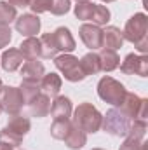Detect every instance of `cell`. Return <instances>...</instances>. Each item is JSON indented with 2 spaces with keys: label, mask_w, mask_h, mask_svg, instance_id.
<instances>
[{
  "label": "cell",
  "mask_w": 148,
  "mask_h": 150,
  "mask_svg": "<svg viewBox=\"0 0 148 150\" xmlns=\"http://www.w3.org/2000/svg\"><path fill=\"white\" fill-rule=\"evenodd\" d=\"M148 18L143 12H136L134 16H131L124 26L122 37L127 42L134 44V47L145 54L148 51Z\"/></svg>",
  "instance_id": "1"
},
{
  "label": "cell",
  "mask_w": 148,
  "mask_h": 150,
  "mask_svg": "<svg viewBox=\"0 0 148 150\" xmlns=\"http://www.w3.org/2000/svg\"><path fill=\"white\" fill-rule=\"evenodd\" d=\"M101 119L103 115L98 112L96 107L91 103H80L73 113V124L80 127L84 133H96L101 127Z\"/></svg>",
  "instance_id": "2"
},
{
  "label": "cell",
  "mask_w": 148,
  "mask_h": 150,
  "mask_svg": "<svg viewBox=\"0 0 148 150\" xmlns=\"http://www.w3.org/2000/svg\"><path fill=\"white\" fill-rule=\"evenodd\" d=\"M131 126V119L120 108H110L101 119V127L111 136H127Z\"/></svg>",
  "instance_id": "3"
},
{
  "label": "cell",
  "mask_w": 148,
  "mask_h": 150,
  "mask_svg": "<svg viewBox=\"0 0 148 150\" xmlns=\"http://www.w3.org/2000/svg\"><path fill=\"white\" fill-rule=\"evenodd\" d=\"M125 93H127L125 87L118 80H115L111 77H103L98 82V94H99V98L103 101L110 103V105L120 107L124 98H125Z\"/></svg>",
  "instance_id": "4"
},
{
  "label": "cell",
  "mask_w": 148,
  "mask_h": 150,
  "mask_svg": "<svg viewBox=\"0 0 148 150\" xmlns=\"http://www.w3.org/2000/svg\"><path fill=\"white\" fill-rule=\"evenodd\" d=\"M54 65L56 68L65 75L66 80L70 82H80L85 79V74L80 67V61L78 58H75L72 54H61V56H56L54 58Z\"/></svg>",
  "instance_id": "5"
},
{
  "label": "cell",
  "mask_w": 148,
  "mask_h": 150,
  "mask_svg": "<svg viewBox=\"0 0 148 150\" xmlns=\"http://www.w3.org/2000/svg\"><path fill=\"white\" fill-rule=\"evenodd\" d=\"M25 98L19 91V87H12V86H2L0 89V108L9 115H16L23 110L25 105Z\"/></svg>",
  "instance_id": "6"
},
{
  "label": "cell",
  "mask_w": 148,
  "mask_h": 150,
  "mask_svg": "<svg viewBox=\"0 0 148 150\" xmlns=\"http://www.w3.org/2000/svg\"><path fill=\"white\" fill-rule=\"evenodd\" d=\"M118 108L125 113L131 120H134V119H147L148 100L140 98L134 93H125V98H124V101H122V105Z\"/></svg>",
  "instance_id": "7"
},
{
  "label": "cell",
  "mask_w": 148,
  "mask_h": 150,
  "mask_svg": "<svg viewBox=\"0 0 148 150\" xmlns=\"http://www.w3.org/2000/svg\"><path fill=\"white\" fill-rule=\"evenodd\" d=\"M120 70L127 75H140L147 77L148 75V58L147 56H138L134 52L127 54L124 63L120 65Z\"/></svg>",
  "instance_id": "8"
},
{
  "label": "cell",
  "mask_w": 148,
  "mask_h": 150,
  "mask_svg": "<svg viewBox=\"0 0 148 150\" xmlns=\"http://www.w3.org/2000/svg\"><path fill=\"white\" fill-rule=\"evenodd\" d=\"M78 33H80L82 42H84L89 49L98 51V49L103 47V30H101L99 26H96V25H92V23H91V25H82L80 30H78Z\"/></svg>",
  "instance_id": "9"
},
{
  "label": "cell",
  "mask_w": 148,
  "mask_h": 150,
  "mask_svg": "<svg viewBox=\"0 0 148 150\" xmlns=\"http://www.w3.org/2000/svg\"><path fill=\"white\" fill-rule=\"evenodd\" d=\"M16 30L25 37H33L40 32V19L35 14H23L16 18Z\"/></svg>",
  "instance_id": "10"
},
{
  "label": "cell",
  "mask_w": 148,
  "mask_h": 150,
  "mask_svg": "<svg viewBox=\"0 0 148 150\" xmlns=\"http://www.w3.org/2000/svg\"><path fill=\"white\" fill-rule=\"evenodd\" d=\"M44 75H45V68L38 59H26L21 65V77L26 82H38L40 84Z\"/></svg>",
  "instance_id": "11"
},
{
  "label": "cell",
  "mask_w": 148,
  "mask_h": 150,
  "mask_svg": "<svg viewBox=\"0 0 148 150\" xmlns=\"http://www.w3.org/2000/svg\"><path fill=\"white\" fill-rule=\"evenodd\" d=\"M26 61V58L23 56V52L19 49H9V51H4L2 58H0V63H2V68L5 72H16L18 68H21V65Z\"/></svg>",
  "instance_id": "12"
},
{
  "label": "cell",
  "mask_w": 148,
  "mask_h": 150,
  "mask_svg": "<svg viewBox=\"0 0 148 150\" xmlns=\"http://www.w3.org/2000/svg\"><path fill=\"white\" fill-rule=\"evenodd\" d=\"M52 37H54V42H56L58 51H61V52H65V54H70L75 49V40H73V37H72V33H70L68 28L59 26L58 30L52 32Z\"/></svg>",
  "instance_id": "13"
},
{
  "label": "cell",
  "mask_w": 148,
  "mask_h": 150,
  "mask_svg": "<svg viewBox=\"0 0 148 150\" xmlns=\"http://www.w3.org/2000/svg\"><path fill=\"white\" fill-rule=\"evenodd\" d=\"M28 110L33 117H45L47 113L51 112V96L44 94V93H38L35 98H32L28 101Z\"/></svg>",
  "instance_id": "14"
},
{
  "label": "cell",
  "mask_w": 148,
  "mask_h": 150,
  "mask_svg": "<svg viewBox=\"0 0 148 150\" xmlns=\"http://www.w3.org/2000/svg\"><path fill=\"white\" fill-rule=\"evenodd\" d=\"M51 113L54 120H63V119H70L72 115V101L66 96H56V100L52 101Z\"/></svg>",
  "instance_id": "15"
},
{
  "label": "cell",
  "mask_w": 148,
  "mask_h": 150,
  "mask_svg": "<svg viewBox=\"0 0 148 150\" xmlns=\"http://www.w3.org/2000/svg\"><path fill=\"white\" fill-rule=\"evenodd\" d=\"M122 44H124V37L117 26H106L103 30V49L117 51L122 47Z\"/></svg>",
  "instance_id": "16"
},
{
  "label": "cell",
  "mask_w": 148,
  "mask_h": 150,
  "mask_svg": "<svg viewBox=\"0 0 148 150\" xmlns=\"http://www.w3.org/2000/svg\"><path fill=\"white\" fill-rule=\"evenodd\" d=\"M65 143H66V147L72 150H78L82 149L84 145H85V142H87V136H85V133L80 129V127H77L75 124H72V127H70V131H68V134L65 136V140H63Z\"/></svg>",
  "instance_id": "17"
},
{
  "label": "cell",
  "mask_w": 148,
  "mask_h": 150,
  "mask_svg": "<svg viewBox=\"0 0 148 150\" xmlns=\"http://www.w3.org/2000/svg\"><path fill=\"white\" fill-rule=\"evenodd\" d=\"M61 89V77L56 74H47L40 80V91L47 96H56Z\"/></svg>",
  "instance_id": "18"
},
{
  "label": "cell",
  "mask_w": 148,
  "mask_h": 150,
  "mask_svg": "<svg viewBox=\"0 0 148 150\" xmlns=\"http://www.w3.org/2000/svg\"><path fill=\"white\" fill-rule=\"evenodd\" d=\"M11 133H14V134H18V136H25L28 131H30V119H26V117H23V115H19V113H16V115H11V119H9V124L5 126Z\"/></svg>",
  "instance_id": "19"
},
{
  "label": "cell",
  "mask_w": 148,
  "mask_h": 150,
  "mask_svg": "<svg viewBox=\"0 0 148 150\" xmlns=\"http://www.w3.org/2000/svg\"><path fill=\"white\" fill-rule=\"evenodd\" d=\"M19 51L23 52V56L26 59H37L38 56H42V47H40V38L28 37L26 40L21 42Z\"/></svg>",
  "instance_id": "20"
},
{
  "label": "cell",
  "mask_w": 148,
  "mask_h": 150,
  "mask_svg": "<svg viewBox=\"0 0 148 150\" xmlns=\"http://www.w3.org/2000/svg\"><path fill=\"white\" fill-rule=\"evenodd\" d=\"M80 67H82V70H84V74L85 77L87 75H96L101 72V63H99V56L92 51V52H89V54H85L82 59H80Z\"/></svg>",
  "instance_id": "21"
},
{
  "label": "cell",
  "mask_w": 148,
  "mask_h": 150,
  "mask_svg": "<svg viewBox=\"0 0 148 150\" xmlns=\"http://www.w3.org/2000/svg\"><path fill=\"white\" fill-rule=\"evenodd\" d=\"M98 56H99V63H101V72H111L120 65V58L115 51L103 49L101 54H98Z\"/></svg>",
  "instance_id": "22"
},
{
  "label": "cell",
  "mask_w": 148,
  "mask_h": 150,
  "mask_svg": "<svg viewBox=\"0 0 148 150\" xmlns=\"http://www.w3.org/2000/svg\"><path fill=\"white\" fill-rule=\"evenodd\" d=\"M40 47H42V58H56L59 52L52 33H44L40 37Z\"/></svg>",
  "instance_id": "23"
},
{
  "label": "cell",
  "mask_w": 148,
  "mask_h": 150,
  "mask_svg": "<svg viewBox=\"0 0 148 150\" xmlns=\"http://www.w3.org/2000/svg\"><path fill=\"white\" fill-rule=\"evenodd\" d=\"M72 120L70 119H63V120H54L51 126V136L56 140H65V136L68 134L70 127H72Z\"/></svg>",
  "instance_id": "24"
},
{
  "label": "cell",
  "mask_w": 148,
  "mask_h": 150,
  "mask_svg": "<svg viewBox=\"0 0 148 150\" xmlns=\"http://www.w3.org/2000/svg\"><path fill=\"white\" fill-rule=\"evenodd\" d=\"M145 134H147V122H145V119H134V120H131L127 138L143 140V138H145Z\"/></svg>",
  "instance_id": "25"
},
{
  "label": "cell",
  "mask_w": 148,
  "mask_h": 150,
  "mask_svg": "<svg viewBox=\"0 0 148 150\" xmlns=\"http://www.w3.org/2000/svg\"><path fill=\"white\" fill-rule=\"evenodd\" d=\"M18 18V12H16V7L11 5L9 2H0V25H11L12 21H16Z\"/></svg>",
  "instance_id": "26"
},
{
  "label": "cell",
  "mask_w": 148,
  "mask_h": 150,
  "mask_svg": "<svg viewBox=\"0 0 148 150\" xmlns=\"http://www.w3.org/2000/svg\"><path fill=\"white\" fill-rule=\"evenodd\" d=\"M94 5L92 2H78L75 5V16L82 21H91L92 18V12H94Z\"/></svg>",
  "instance_id": "27"
},
{
  "label": "cell",
  "mask_w": 148,
  "mask_h": 150,
  "mask_svg": "<svg viewBox=\"0 0 148 150\" xmlns=\"http://www.w3.org/2000/svg\"><path fill=\"white\" fill-rule=\"evenodd\" d=\"M91 21H92V25H96V26L106 25V23L110 21V11H108L105 5H94V12H92Z\"/></svg>",
  "instance_id": "28"
},
{
  "label": "cell",
  "mask_w": 148,
  "mask_h": 150,
  "mask_svg": "<svg viewBox=\"0 0 148 150\" xmlns=\"http://www.w3.org/2000/svg\"><path fill=\"white\" fill-rule=\"evenodd\" d=\"M19 91H21V94H23V98H25V101H26V103H28L32 98H35L38 93H42V91H40V84H38V82H26V80H23V82H21Z\"/></svg>",
  "instance_id": "29"
},
{
  "label": "cell",
  "mask_w": 148,
  "mask_h": 150,
  "mask_svg": "<svg viewBox=\"0 0 148 150\" xmlns=\"http://www.w3.org/2000/svg\"><path fill=\"white\" fill-rule=\"evenodd\" d=\"M21 142H23V138L21 136H18V134H14V133H11L7 127H4L2 131H0V143H4V145H9V147H19L21 145Z\"/></svg>",
  "instance_id": "30"
},
{
  "label": "cell",
  "mask_w": 148,
  "mask_h": 150,
  "mask_svg": "<svg viewBox=\"0 0 148 150\" xmlns=\"http://www.w3.org/2000/svg\"><path fill=\"white\" fill-rule=\"evenodd\" d=\"M54 16H63L70 11V0H51V9Z\"/></svg>",
  "instance_id": "31"
},
{
  "label": "cell",
  "mask_w": 148,
  "mask_h": 150,
  "mask_svg": "<svg viewBox=\"0 0 148 150\" xmlns=\"http://www.w3.org/2000/svg\"><path fill=\"white\" fill-rule=\"evenodd\" d=\"M118 150H148V143L143 140H134V138H127Z\"/></svg>",
  "instance_id": "32"
},
{
  "label": "cell",
  "mask_w": 148,
  "mask_h": 150,
  "mask_svg": "<svg viewBox=\"0 0 148 150\" xmlns=\"http://www.w3.org/2000/svg\"><path fill=\"white\" fill-rule=\"evenodd\" d=\"M28 7L35 14H42V12H47L51 9V0H30Z\"/></svg>",
  "instance_id": "33"
},
{
  "label": "cell",
  "mask_w": 148,
  "mask_h": 150,
  "mask_svg": "<svg viewBox=\"0 0 148 150\" xmlns=\"http://www.w3.org/2000/svg\"><path fill=\"white\" fill-rule=\"evenodd\" d=\"M12 40V32L7 25H0V47L9 45V42Z\"/></svg>",
  "instance_id": "34"
},
{
  "label": "cell",
  "mask_w": 148,
  "mask_h": 150,
  "mask_svg": "<svg viewBox=\"0 0 148 150\" xmlns=\"http://www.w3.org/2000/svg\"><path fill=\"white\" fill-rule=\"evenodd\" d=\"M9 4L14 7H28L30 0H9Z\"/></svg>",
  "instance_id": "35"
},
{
  "label": "cell",
  "mask_w": 148,
  "mask_h": 150,
  "mask_svg": "<svg viewBox=\"0 0 148 150\" xmlns=\"http://www.w3.org/2000/svg\"><path fill=\"white\" fill-rule=\"evenodd\" d=\"M0 150H14L12 147H9V145H4V143H0Z\"/></svg>",
  "instance_id": "36"
},
{
  "label": "cell",
  "mask_w": 148,
  "mask_h": 150,
  "mask_svg": "<svg viewBox=\"0 0 148 150\" xmlns=\"http://www.w3.org/2000/svg\"><path fill=\"white\" fill-rule=\"evenodd\" d=\"M101 2H106V4H110V2H115V0H101Z\"/></svg>",
  "instance_id": "37"
},
{
  "label": "cell",
  "mask_w": 148,
  "mask_h": 150,
  "mask_svg": "<svg viewBox=\"0 0 148 150\" xmlns=\"http://www.w3.org/2000/svg\"><path fill=\"white\" fill-rule=\"evenodd\" d=\"M77 2H91V0H77Z\"/></svg>",
  "instance_id": "38"
},
{
  "label": "cell",
  "mask_w": 148,
  "mask_h": 150,
  "mask_svg": "<svg viewBox=\"0 0 148 150\" xmlns=\"http://www.w3.org/2000/svg\"><path fill=\"white\" fill-rule=\"evenodd\" d=\"M0 89H2V80H0Z\"/></svg>",
  "instance_id": "39"
},
{
  "label": "cell",
  "mask_w": 148,
  "mask_h": 150,
  "mask_svg": "<svg viewBox=\"0 0 148 150\" xmlns=\"http://www.w3.org/2000/svg\"><path fill=\"white\" fill-rule=\"evenodd\" d=\"M92 150H103V149H92Z\"/></svg>",
  "instance_id": "40"
},
{
  "label": "cell",
  "mask_w": 148,
  "mask_h": 150,
  "mask_svg": "<svg viewBox=\"0 0 148 150\" xmlns=\"http://www.w3.org/2000/svg\"><path fill=\"white\" fill-rule=\"evenodd\" d=\"M0 112H2V108H0Z\"/></svg>",
  "instance_id": "41"
}]
</instances>
